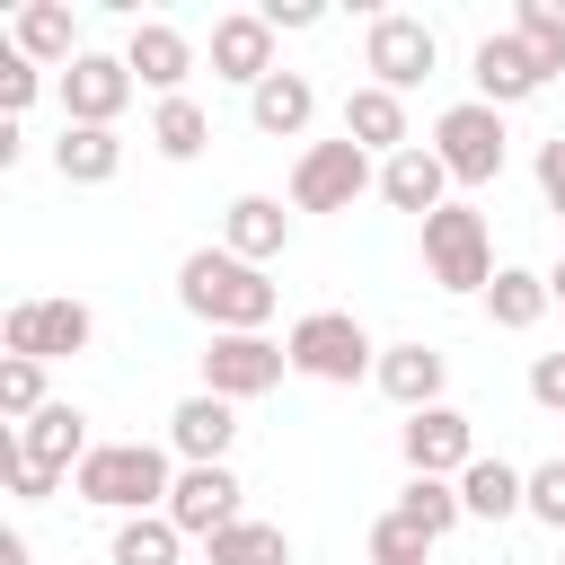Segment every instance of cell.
<instances>
[{"label": "cell", "instance_id": "1", "mask_svg": "<svg viewBox=\"0 0 565 565\" xmlns=\"http://www.w3.org/2000/svg\"><path fill=\"white\" fill-rule=\"evenodd\" d=\"M177 300L212 327V335H265L282 309V282H265V265L230 256V247H194L177 265Z\"/></svg>", "mask_w": 565, "mask_h": 565}, {"label": "cell", "instance_id": "2", "mask_svg": "<svg viewBox=\"0 0 565 565\" xmlns=\"http://www.w3.org/2000/svg\"><path fill=\"white\" fill-rule=\"evenodd\" d=\"M168 486H177V450H159V441H97L79 459V477H71V494L97 503V512H115V521L168 512Z\"/></svg>", "mask_w": 565, "mask_h": 565}, {"label": "cell", "instance_id": "3", "mask_svg": "<svg viewBox=\"0 0 565 565\" xmlns=\"http://www.w3.org/2000/svg\"><path fill=\"white\" fill-rule=\"evenodd\" d=\"M282 353H291V371L318 380V388H353V380L380 371V344H371V327H362L353 309H309V318H291Z\"/></svg>", "mask_w": 565, "mask_h": 565}, {"label": "cell", "instance_id": "4", "mask_svg": "<svg viewBox=\"0 0 565 565\" xmlns=\"http://www.w3.org/2000/svg\"><path fill=\"white\" fill-rule=\"evenodd\" d=\"M494 274H503V265H494L486 212H477V203H441V212L424 221V282H433V291H477V300H486Z\"/></svg>", "mask_w": 565, "mask_h": 565}, {"label": "cell", "instance_id": "5", "mask_svg": "<svg viewBox=\"0 0 565 565\" xmlns=\"http://www.w3.org/2000/svg\"><path fill=\"white\" fill-rule=\"evenodd\" d=\"M503 150H512L503 106H486V97L441 106V124H433V159L450 168V185H494V177H503Z\"/></svg>", "mask_w": 565, "mask_h": 565}, {"label": "cell", "instance_id": "6", "mask_svg": "<svg viewBox=\"0 0 565 565\" xmlns=\"http://www.w3.org/2000/svg\"><path fill=\"white\" fill-rule=\"evenodd\" d=\"M362 194H380V168L362 141L335 132V141H309L291 159V212H353Z\"/></svg>", "mask_w": 565, "mask_h": 565}, {"label": "cell", "instance_id": "7", "mask_svg": "<svg viewBox=\"0 0 565 565\" xmlns=\"http://www.w3.org/2000/svg\"><path fill=\"white\" fill-rule=\"evenodd\" d=\"M97 335V309L71 300V291H35V300H9L0 318V353H26V362H62V353H88Z\"/></svg>", "mask_w": 565, "mask_h": 565}, {"label": "cell", "instance_id": "8", "mask_svg": "<svg viewBox=\"0 0 565 565\" xmlns=\"http://www.w3.org/2000/svg\"><path fill=\"white\" fill-rule=\"evenodd\" d=\"M433 62H441V35L424 26V18H406V9H388V18H371V35H362V71H371V88H424L433 79Z\"/></svg>", "mask_w": 565, "mask_h": 565}, {"label": "cell", "instance_id": "9", "mask_svg": "<svg viewBox=\"0 0 565 565\" xmlns=\"http://www.w3.org/2000/svg\"><path fill=\"white\" fill-rule=\"evenodd\" d=\"M282 371H291V353H282L274 335H212V344H203V388L230 397V406L282 388Z\"/></svg>", "mask_w": 565, "mask_h": 565}, {"label": "cell", "instance_id": "10", "mask_svg": "<svg viewBox=\"0 0 565 565\" xmlns=\"http://www.w3.org/2000/svg\"><path fill=\"white\" fill-rule=\"evenodd\" d=\"M397 450H406V477H468V459H477V424L441 397V406H424V415L397 424Z\"/></svg>", "mask_w": 565, "mask_h": 565}, {"label": "cell", "instance_id": "11", "mask_svg": "<svg viewBox=\"0 0 565 565\" xmlns=\"http://www.w3.org/2000/svg\"><path fill=\"white\" fill-rule=\"evenodd\" d=\"M168 521L185 530V539H221L230 521H247V486L230 477V459L221 468H177V486H168Z\"/></svg>", "mask_w": 565, "mask_h": 565}, {"label": "cell", "instance_id": "12", "mask_svg": "<svg viewBox=\"0 0 565 565\" xmlns=\"http://www.w3.org/2000/svg\"><path fill=\"white\" fill-rule=\"evenodd\" d=\"M468 79H477V97H486V106H530V97H539L556 71H547V62H539V53H530L512 26H494V35H477Z\"/></svg>", "mask_w": 565, "mask_h": 565}, {"label": "cell", "instance_id": "13", "mask_svg": "<svg viewBox=\"0 0 565 565\" xmlns=\"http://www.w3.org/2000/svg\"><path fill=\"white\" fill-rule=\"evenodd\" d=\"M282 62H274V26H265V9H230V18H212V79H230V88H265Z\"/></svg>", "mask_w": 565, "mask_h": 565}, {"label": "cell", "instance_id": "14", "mask_svg": "<svg viewBox=\"0 0 565 565\" xmlns=\"http://www.w3.org/2000/svg\"><path fill=\"white\" fill-rule=\"evenodd\" d=\"M230 441H238V406H230V397L194 388V397L168 406V450H177V468H221Z\"/></svg>", "mask_w": 565, "mask_h": 565}, {"label": "cell", "instance_id": "15", "mask_svg": "<svg viewBox=\"0 0 565 565\" xmlns=\"http://www.w3.org/2000/svg\"><path fill=\"white\" fill-rule=\"evenodd\" d=\"M132 71H124V53H79L71 71H62V124H115L124 106H132Z\"/></svg>", "mask_w": 565, "mask_h": 565}, {"label": "cell", "instance_id": "16", "mask_svg": "<svg viewBox=\"0 0 565 565\" xmlns=\"http://www.w3.org/2000/svg\"><path fill=\"white\" fill-rule=\"evenodd\" d=\"M124 71H132L141 88H159V97H185L194 35H185V26H168V18H141V26L124 35Z\"/></svg>", "mask_w": 565, "mask_h": 565}, {"label": "cell", "instance_id": "17", "mask_svg": "<svg viewBox=\"0 0 565 565\" xmlns=\"http://www.w3.org/2000/svg\"><path fill=\"white\" fill-rule=\"evenodd\" d=\"M380 397L388 406H406V415H424V406H441V388H450V353L441 344H380Z\"/></svg>", "mask_w": 565, "mask_h": 565}, {"label": "cell", "instance_id": "18", "mask_svg": "<svg viewBox=\"0 0 565 565\" xmlns=\"http://www.w3.org/2000/svg\"><path fill=\"white\" fill-rule=\"evenodd\" d=\"M380 203L388 212H415V221H433L450 203V168L433 159V141H406L397 159H380Z\"/></svg>", "mask_w": 565, "mask_h": 565}, {"label": "cell", "instance_id": "19", "mask_svg": "<svg viewBox=\"0 0 565 565\" xmlns=\"http://www.w3.org/2000/svg\"><path fill=\"white\" fill-rule=\"evenodd\" d=\"M9 53H26L35 71H71L88 44H79V26H71V9H62V0H26V9L9 18Z\"/></svg>", "mask_w": 565, "mask_h": 565}, {"label": "cell", "instance_id": "20", "mask_svg": "<svg viewBox=\"0 0 565 565\" xmlns=\"http://www.w3.org/2000/svg\"><path fill=\"white\" fill-rule=\"evenodd\" d=\"M221 247L247 256V265H274V256L291 247V212H282L274 194H230V212H221Z\"/></svg>", "mask_w": 565, "mask_h": 565}, {"label": "cell", "instance_id": "21", "mask_svg": "<svg viewBox=\"0 0 565 565\" xmlns=\"http://www.w3.org/2000/svg\"><path fill=\"white\" fill-rule=\"evenodd\" d=\"M18 450H26L35 468H53V477H79V459H88L97 441H88V415H79L71 397H53L35 424H18Z\"/></svg>", "mask_w": 565, "mask_h": 565}, {"label": "cell", "instance_id": "22", "mask_svg": "<svg viewBox=\"0 0 565 565\" xmlns=\"http://www.w3.org/2000/svg\"><path fill=\"white\" fill-rule=\"evenodd\" d=\"M247 124H256L265 141H300V132L318 124V88H309V71H274V79L247 97Z\"/></svg>", "mask_w": 565, "mask_h": 565}, {"label": "cell", "instance_id": "23", "mask_svg": "<svg viewBox=\"0 0 565 565\" xmlns=\"http://www.w3.org/2000/svg\"><path fill=\"white\" fill-rule=\"evenodd\" d=\"M344 141H362L371 159H397V150L415 141V132H406V97H397V88H371V79H362V88L344 97Z\"/></svg>", "mask_w": 565, "mask_h": 565}, {"label": "cell", "instance_id": "24", "mask_svg": "<svg viewBox=\"0 0 565 565\" xmlns=\"http://www.w3.org/2000/svg\"><path fill=\"white\" fill-rule=\"evenodd\" d=\"M115 168H124V132L115 124H62V141H53V177L62 185H115Z\"/></svg>", "mask_w": 565, "mask_h": 565}, {"label": "cell", "instance_id": "25", "mask_svg": "<svg viewBox=\"0 0 565 565\" xmlns=\"http://www.w3.org/2000/svg\"><path fill=\"white\" fill-rule=\"evenodd\" d=\"M459 512H468V521H512V512H530V468L477 450L468 477H459Z\"/></svg>", "mask_w": 565, "mask_h": 565}, {"label": "cell", "instance_id": "26", "mask_svg": "<svg viewBox=\"0 0 565 565\" xmlns=\"http://www.w3.org/2000/svg\"><path fill=\"white\" fill-rule=\"evenodd\" d=\"M547 309H556V300H547V274H530V265H503V274L486 282V318H494L503 335H530Z\"/></svg>", "mask_w": 565, "mask_h": 565}, {"label": "cell", "instance_id": "27", "mask_svg": "<svg viewBox=\"0 0 565 565\" xmlns=\"http://www.w3.org/2000/svg\"><path fill=\"white\" fill-rule=\"evenodd\" d=\"M185 556V530L168 521V512H132V521H115V539H106V565H177Z\"/></svg>", "mask_w": 565, "mask_h": 565}, {"label": "cell", "instance_id": "28", "mask_svg": "<svg viewBox=\"0 0 565 565\" xmlns=\"http://www.w3.org/2000/svg\"><path fill=\"white\" fill-rule=\"evenodd\" d=\"M203 141H212V115H203L194 97H159V106H150V150H159V159L185 168V159H203Z\"/></svg>", "mask_w": 565, "mask_h": 565}, {"label": "cell", "instance_id": "29", "mask_svg": "<svg viewBox=\"0 0 565 565\" xmlns=\"http://www.w3.org/2000/svg\"><path fill=\"white\" fill-rule=\"evenodd\" d=\"M397 512H406V521H415L433 547H441V539L468 521V512H459V477H406V486H397Z\"/></svg>", "mask_w": 565, "mask_h": 565}, {"label": "cell", "instance_id": "30", "mask_svg": "<svg viewBox=\"0 0 565 565\" xmlns=\"http://www.w3.org/2000/svg\"><path fill=\"white\" fill-rule=\"evenodd\" d=\"M203 565H291V539H282V521H230L212 547H203Z\"/></svg>", "mask_w": 565, "mask_h": 565}, {"label": "cell", "instance_id": "31", "mask_svg": "<svg viewBox=\"0 0 565 565\" xmlns=\"http://www.w3.org/2000/svg\"><path fill=\"white\" fill-rule=\"evenodd\" d=\"M53 397H44V362H26V353H0V415H9V433L18 424H35Z\"/></svg>", "mask_w": 565, "mask_h": 565}, {"label": "cell", "instance_id": "32", "mask_svg": "<svg viewBox=\"0 0 565 565\" xmlns=\"http://www.w3.org/2000/svg\"><path fill=\"white\" fill-rule=\"evenodd\" d=\"M512 35H521L547 71H565V0H521V9H512Z\"/></svg>", "mask_w": 565, "mask_h": 565}, {"label": "cell", "instance_id": "33", "mask_svg": "<svg viewBox=\"0 0 565 565\" xmlns=\"http://www.w3.org/2000/svg\"><path fill=\"white\" fill-rule=\"evenodd\" d=\"M371 565H433V539H424V530L388 503V512L371 521Z\"/></svg>", "mask_w": 565, "mask_h": 565}, {"label": "cell", "instance_id": "34", "mask_svg": "<svg viewBox=\"0 0 565 565\" xmlns=\"http://www.w3.org/2000/svg\"><path fill=\"white\" fill-rule=\"evenodd\" d=\"M0 477H9V494H18V503H53V494L71 486V477H53V468H35V459L18 450V433L0 441Z\"/></svg>", "mask_w": 565, "mask_h": 565}, {"label": "cell", "instance_id": "35", "mask_svg": "<svg viewBox=\"0 0 565 565\" xmlns=\"http://www.w3.org/2000/svg\"><path fill=\"white\" fill-rule=\"evenodd\" d=\"M530 521H547V530L565 539V450L530 468Z\"/></svg>", "mask_w": 565, "mask_h": 565}, {"label": "cell", "instance_id": "36", "mask_svg": "<svg viewBox=\"0 0 565 565\" xmlns=\"http://www.w3.org/2000/svg\"><path fill=\"white\" fill-rule=\"evenodd\" d=\"M35 88H44V71H35L26 53H9V62H0V124H18V115L35 106Z\"/></svg>", "mask_w": 565, "mask_h": 565}, {"label": "cell", "instance_id": "37", "mask_svg": "<svg viewBox=\"0 0 565 565\" xmlns=\"http://www.w3.org/2000/svg\"><path fill=\"white\" fill-rule=\"evenodd\" d=\"M530 406L565 415V353H539V362H530Z\"/></svg>", "mask_w": 565, "mask_h": 565}, {"label": "cell", "instance_id": "38", "mask_svg": "<svg viewBox=\"0 0 565 565\" xmlns=\"http://www.w3.org/2000/svg\"><path fill=\"white\" fill-rule=\"evenodd\" d=\"M539 194H547V212H565V132L539 141Z\"/></svg>", "mask_w": 565, "mask_h": 565}, {"label": "cell", "instance_id": "39", "mask_svg": "<svg viewBox=\"0 0 565 565\" xmlns=\"http://www.w3.org/2000/svg\"><path fill=\"white\" fill-rule=\"evenodd\" d=\"M318 18H327L318 0H265V26H274V35H300V26H318Z\"/></svg>", "mask_w": 565, "mask_h": 565}, {"label": "cell", "instance_id": "40", "mask_svg": "<svg viewBox=\"0 0 565 565\" xmlns=\"http://www.w3.org/2000/svg\"><path fill=\"white\" fill-rule=\"evenodd\" d=\"M0 565H35V547H26L18 530H0Z\"/></svg>", "mask_w": 565, "mask_h": 565}, {"label": "cell", "instance_id": "41", "mask_svg": "<svg viewBox=\"0 0 565 565\" xmlns=\"http://www.w3.org/2000/svg\"><path fill=\"white\" fill-rule=\"evenodd\" d=\"M547 300H556V309H565V256H556V265H547Z\"/></svg>", "mask_w": 565, "mask_h": 565}, {"label": "cell", "instance_id": "42", "mask_svg": "<svg viewBox=\"0 0 565 565\" xmlns=\"http://www.w3.org/2000/svg\"><path fill=\"white\" fill-rule=\"evenodd\" d=\"M556 565H565V539H556Z\"/></svg>", "mask_w": 565, "mask_h": 565}]
</instances>
